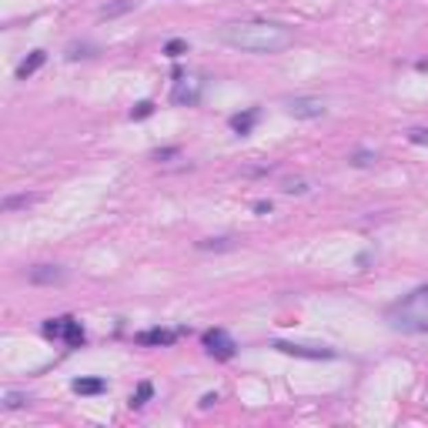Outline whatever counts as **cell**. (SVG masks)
Returning a JSON list of instances; mask_svg holds the SVG:
<instances>
[{"instance_id":"24","label":"cell","mask_w":428,"mask_h":428,"mask_svg":"<svg viewBox=\"0 0 428 428\" xmlns=\"http://www.w3.org/2000/svg\"><path fill=\"white\" fill-rule=\"evenodd\" d=\"M91 51H94L91 44H80V47H77V44H71V47H67V60H77V57H91Z\"/></svg>"},{"instance_id":"23","label":"cell","mask_w":428,"mask_h":428,"mask_svg":"<svg viewBox=\"0 0 428 428\" xmlns=\"http://www.w3.org/2000/svg\"><path fill=\"white\" fill-rule=\"evenodd\" d=\"M408 141L418 144V148H425L428 144V127H412V131H408Z\"/></svg>"},{"instance_id":"22","label":"cell","mask_w":428,"mask_h":428,"mask_svg":"<svg viewBox=\"0 0 428 428\" xmlns=\"http://www.w3.org/2000/svg\"><path fill=\"white\" fill-rule=\"evenodd\" d=\"M164 54H168V57H181V54H188V41H181V37H174V41H168V47H164Z\"/></svg>"},{"instance_id":"17","label":"cell","mask_w":428,"mask_h":428,"mask_svg":"<svg viewBox=\"0 0 428 428\" xmlns=\"http://www.w3.org/2000/svg\"><path fill=\"white\" fill-rule=\"evenodd\" d=\"M231 248H234L231 238H204V241H198V251H231Z\"/></svg>"},{"instance_id":"13","label":"cell","mask_w":428,"mask_h":428,"mask_svg":"<svg viewBox=\"0 0 428 428\" xmlns=\"http://www.w3.org/2000/svg\"><path fill=\"white\" fill-rule=\"evenodd\" d=\"M71 322V315H60V318H47L41 331H44V338H54V341H64V328Z\"/></svg>"},{"instance_id":"1","label":"cell","mask_w":428,"mask_h":428,"mask_svg":"<svg viewBox=\"0 0 428 428\" xmlns=\"http://www.w3.org/2000/svg\"><path fill=\"white\" fill-rule=\"evenodd\" d=\"M218 41L241 54H281L295 44V30L275 21H231L218 27Z\"/></svg>"},{"instance_id":"7","label":"cell","mask_w":428,"mask_h":428,"mask_svg":"<svg viewBox=\"0 0 428 428\" xmlns=\"http://www.w3.org/2000/svg\"><path fill=\"white\" fill-rule=\"evenodd\" d=\"M184 328H177V331H171V328H148V331H141V335H134V341L137 345H174L177 335H181Z\"/></svg>"},{"instance_id":"20","label":"cell","mask_w":428,"mask_h":428,"mask_svg":"<svg viewBox=\"0 0 428 428\" xmlns=\"http://www.w3.org/2000/svg\"><path fill=\"white\" fill-rule=\"evenodd\" d=\"M281 191H284V194H308V191H311V184L298 177V181H284V184H281Z\"/></svg>"},{"instance_id":"9","label":"cell","mask_w":428,"mask_h":428,"mask_svg":"<svg viewBox=\"0 0 428 428\" xmlns=\"http://www.w3.org/2000/svg\"><path fill=\"white\" fill-rule=\"evenodd\" d=\"M258 117H261V111L258 107H248V111H241V114H234L227 124H231V131L234 134H241V137H248L254 131V124H258Z\"/></svg>"},{"instance_id":"12","label":"cell","mask_w":428,"mask_h":428,"mask_svg":"<svg viewBox=\"0 0 428 428\" xmlns=\"http://www.w3.org/2000/svg\"><path fill=\"white\" fill-rule=\"evenodd\" d=\"M84 341H87V331H84V325L71 315V322H67V328H64V345H67V348H80Z\"/></svg>"},{"instance_id":"18","label":"cell","mask_w":428,"mask_h":428,"mask_svg":"<svg viewBox=\"0 0 428 428\" xmlns=\"http://www.w3.org/2000/svg\"><path fill=\"white\" fill-rule=\"evenodd\" d=\"M375 161H378L375 151H354L352 157H348V164H352V168H375Z\"/></svg>"},{"instance_id":"4","label":"cell","mask_w":428,"mask_h":428,"mask_svg":"<svg viewBox=\"0 0 428 428\" xmlns=\"http://www.w3.org/2000/svg\"><path fill=\"white\" fill-rule=\"evenodd\" d=\"M271 348L281 354H291V358H308V361H328V358L338 354L328 345H304V341H275Z\"/></svg>"},{"instance_id":"15","label":"cell","mask_w":428,"mask_h":428,"mask_svg":"<svg viewBox=\"0 0 428 428\" xmlns=\"http://www.w3.org/2000/svg\"><path fill=\"white\" fill-rule=\"evenodd\" d=\"M137 7V0H114V3H104L101 17H121V14H131Z\"/></svg>"},{"instance_id":"5","label":"cell","mask_w":428,"mask_h":428,"mask_svg":"<svg viewBox=\"0 0 428 428\" xmlns=\"http://www.w3.org/2000/svg\"><path fill=\"white\" fill-rule=\"evenodd\" d=\"M284 111L295 117V121H315L325 114V101L322 98H291L284 104Z\"/></svg>"},{"instance_id":"8","label":"cell","mask_w":428,"mask_h":428,"mask_svg":"<svg viewBox=\"0 0 428 428\" xmlns=\"http://www.w3.org/2000/svg\"><path fill=\"white\" fill-rule=\"evenodd\" d=\"M171 101L174 104H198L201 101V80H188V77H181L174 87V94H171Z\"/></svg>"},{"instance_id":"10","label":"cell","mask_w":428,"mask_h":428,"mask_svg":"<svg viewBox=\"0 0 428 428\" xmlns=\"http://www.w3.org/2000/svg\"><path fill=\"white\" fill-rule=\"evenodd\" d=\"M44 64H47V51H30V57H24L17 64V80H27L30 74H37Z\"/></svg>"},{"instance_id":"11","label":"cell","mask_w":428,"mask_h":428,"mask_svg":"<svg viewBox=\"0 0 428 428\" xmlns=\"http://www.w3.org/2000/svg\"><path fill=\"white\" fill-rule=\"evenodd\" d=\"M71 388H74L77 395H104V392H107V381H104V378H74Z\"/></svg>"},{"instance_id":"19","label":"cell","mask_w":428,"mask_h":428,"mask_svg":"<svg viewBox=\"0 0 428 428\" xmlns=\"http://www.w3.org/2000/svg\"><path fill=\"white\" fill-rule=\"evenodd\" d=\"M27 402H30V398H27L24 392H3V408H10V412H14V408H24Z\"/></svg>"},{"instance_id":"25","label":"cell","mask_w":428,"mask_h":428,"mask_svg":"<svg viewBox=\"0 0 428 428\" xmlns=\"http://www.w3.org/2000/svg\"><path fill=\"white\" fill-rule=\"evenodd\" d=\"M177 148H164V151H154V161H168V157H177Z\"/></svg>"},{"instance_id":"26","label":"cell","mask_w":428,"mask_h":428,"mask_svg":"<svg viewBox=\"0 0 428 428\" xmlns=\"http://www.w3.org/2000/svg\"><path fill=\"white\" fill-rule=\"evenodd\" d=\"M214 402H218V392H207V395H204V398H201L198 405H201V408H211Z\"/></svg>"},{"instance_id":"16","label":"cell","mask_w":428,"mask_h":428,"mask_svg":"<svg viewBox=\"0 0 428 428\" xmlns=\"http://www.w3.org/2000/svg\"><path fill=\"white\" fill-rule=\"evenodd\" d=\"M151 395H154V385L151 381H141V385H137V388H134V395H131V408H144V405L151 402Z\"/></svg>"},{"instance_id":"14","label":"cell","mask_w":428,"mask_h":428,"mask_svg":"<svg viewBox=\"0 0 428 428\" xmlns=\"http://www.w3.org/2000/svg\"><path fill=\"white\" fill-rule=\"evenodd\" d=\"M34 201H41V194H10V198L0 201V211L10 214V211H17V207H30Z\"/></svg>"},{"instance_id":"27","label":"cell","mask_w":428,"mask_h":428,"mask_svg":"<svg viewBox=\"0 0 428 428\" xmlns=\"http://www.w3.org/2000/svg\"><path fill=\"white\" fill-rule=\"evenodd\" d=\"M254 211H258V214H271V201H258Z\"/></svg>"},{"instance_id":"6","label":"cell","mask_w":428,"mask_h":428,"mask_svg":"<svg viewBox=\"0 0 428 428\" xmlns=\"http://www.w3.org/2000/svg\"><path fill=\"white\" fill-rule=\"evenodd\" d=\"M27 281L30 284H64L67 281V271L60 264H34L27 271Z\"/></svg>"},{"instance_id":"21","label":"cell","mask_w":428,"mask_h":428,"mask_svg":"<svg viewBox=\"0 0 428 428\" xmlns=\"http://www.w3.org/2000/svg\"><path fill=\"white\" fill-rule=\"evenodd\" d=\"M154 114V104L151 101H141L134 111H131V121H144V117H151Z\"/></svg>"},{"instance_id":"3","label":"cell","mask_w":428,"mask_h":428,"mask_svg":"<svg viewBox=\"0 0 428 428\" xmlns=\"http://www.w3.org/2000/svg\"><path fill=\"white\" fill-rule=\"evenodd\" d=\"M201 345H204V352L211 354V358H218V361H227V358L238 354V345H234V338L227 335L225 328H207L201 335Z\"/></svg>"},{"instance_id":"2","label":"cell","mask_w":428,"mask_h":428,"mask_svg":"<svg viewBox=\"0 0 428 428\" xmlns=\"http://www.w3.org/2000/svg\"><path fill=\"white\" fill-rule=\"evenodd\" d=\"M385 322L402 335H428V284H418L415 291L398 298L385 311Z\"/></svg>"}]
</instances>
